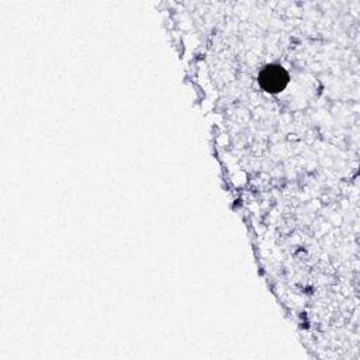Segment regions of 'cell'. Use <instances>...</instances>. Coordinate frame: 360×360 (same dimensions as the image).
Returning a JSON list of instances; mask_svg holds the SVG:
<instances>
[{
	"instance_id": "cell-1",
	"label": "cell",
	"mask_w": 360,
	"mask_h": 360,
	"mask_svg": "<svg viewBox=\"0 0 360 360\" xmlns=\"http://www.w3.org/2000/svg\"><path fill=\"white\" fill-rule=\"evenodd\" d=\"M259 83L266 91L277 93L281 91L288 83V75L281 66L270 65L260 72Z\"/></svg>"
}]
</instances>
